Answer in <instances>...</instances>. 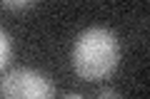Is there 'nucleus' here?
Segmentation results:
<instances>
[{
	"label": "nucleus",
	"mask_w": 150,
	"mask_h": 99,
	"mask_svg": "<svg viewBox=\"0 0 150 99\" xmlns=\"http://www.w3.org/2000/svg\"><path fill=\"white\" fill-rule=\"evenodd\" d=\"M120 62V42L108 27H88L73 45V67L80 79L95 82L115 72Z\"/></svg>",
	"instance_id": "obj_1"
},
{
	"label": "nucleus",
	"mask_w": 150,
	"mask_h": 99,
	"mask_svg": "<svg viewBox=\"0 0 150 99\" xmlns=\"http://www.w3.org/2000/svg\"><path fill=\"white\" fill-rule=\"evenodd\" d=\"M3 99H53V82L33 67H15L0 79Z\"/></svg>",
	"instance_id": "obj_2"
},
{
	"label": "nucleus",
	"mask_w": 150,
	"mask_h": 99,
	"mask_svg": "<svg viewBox=\"0 0 150 99\" xmlns=\"http://www.w3.org/2000/svg\"><path fill=\"white\" fill-rule=\"evenodd\" d=\"M33 5H35L33 0H0V8L3 10H28Z\"/></svg>",
	"instance_id": "obj_3"
},
{
	"label": "nucleus",
	"mask_w": 150,
	"mask_h": 99,
	"mask_svg": "<svg viewBox=\"0 0 150 99\" xmlns=\"http://www.w3.org/2000/svg\"><path fill=\"white\" fill-rule=\"evenodd\" d=\"M8 57H10V40H8L5 30H0V69L5 67Z\"/></svg>",
	"instance_id": "obj_4"
},
{
	"label": "nucleus",
	"mask_w": 150,
	"mask_h": 99,
	"mask_svg": "<svg viewBox=\"0 0 150 99\" xmlns=\"http://www.w3.org/2000/svg\"><path fill=\"white\" fill-rule=\"evenodd\" d=\"M95 99H123V94H120L118 89H112V87H103L100 92L95 94Z\"/></svg>",
	"instance_id": "obj_5"
},
{
	"label": "nucleus",
	"mask_w": 150,
	"mask_h": 99,
	"mask_svg": "<svg viewBox=\"0 0 150 99\" xmlns=\"http://www.w3.org/2000/svg\"><path fill=\"white\" fill-rule=\"evenodd\" d=\"M60 99H85L83 94H78V92H68L65 97H60Z\"/></svg>",
	"instance_id": "obj_6"
}]
</instances>
